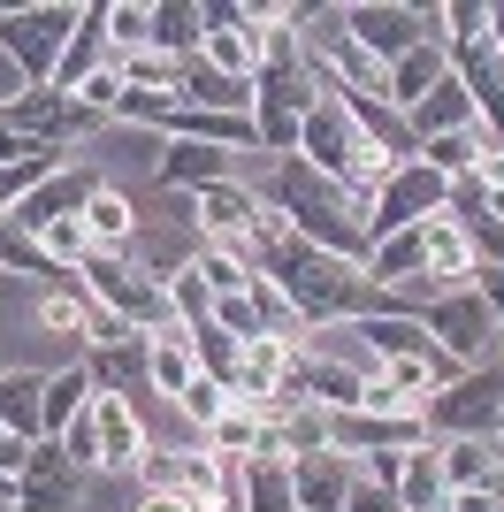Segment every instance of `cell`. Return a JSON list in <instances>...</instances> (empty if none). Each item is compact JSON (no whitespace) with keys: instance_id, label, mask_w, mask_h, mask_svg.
I'll use <instances>...</instances> for the list:
<instances>
[{"instance_id":"obj_1","label":"cell","mask_w":504,"mask_h":512,"mask_svg":"<svg viewBox=\"0 0 504 512\" xmlns=\"http://www.w3.org/2000/svg\"><path fill=\"white\" fill-rule=\"evenodd\" d=\"M260 276L283 291L298 329H336V321H359V314H413L405 299L375 291L359 260H336L321 245H298V237H283L275 253H260Z\"/></svg>"},{"instance_id":"obj_2","label":"cell","mask_w":504,"mask_h":512,"mask_svg":"<svg viewBox=\"0 0 504 512\" xmlns=\"http://www.w3.org/2000/svg\"><path fill=\"white\" fill-rule=\"evenodd\" d=\"M268 199H275V214L291 222V237L298 245H321V253H336V260H359L367 268V207H359L344 184H329V176H314L306 161H283L275 169V184H268Z\"/></svg>"},{"instance_id":"obj_3","label":"cell","mask_w":504,"mask_h":512,"mask_svg":"<svg viewBox=\"0 0 504 512\" xmlns=\"http://www.w3.org/2000/svg\"><path fill=\"white\" fill-rule=\"evenodd\" d=\"M77 283H84V299L100 306L115 329H130V337H161V329H176V314H168V283L153 276V268H138V260H123V253H84Z\"/></svg>"},{"instance_id":"obj_4","label":"cell","mask_w":504,"mask_h":512,"mask_svg":"<svg viewBox=\"0 0 504 512\" xmlns=\"http://www.w3.org/2000/svg\"><path fill=\"white\" fill-rule=\"evenodd\" d=\"M84 8L77 0H31V8H0V54L16 62L23 92H46L54 69H62L69 39H77Z\"/></svg>"},{"instance_id":"obj_5","label":"cell","mask_w":504,"mask_h":512,"mask_svg":"<svg viewBox=\"0 0 504 512\" xmlns=\"http://www.w3.org/2000/svg\"><path fill=\"white\" fill-rule=\"evenodd\" d=\"M420 321H428V344H436L443 360L459 367H497V344H504V329H497V314L482 306V291L466 283V291H443V299H428L420 306Z\"/></svg>"},{"instance_id":"obj_6","label":"cell","mask_w":504,"mask_h":512,"mask_svg":"<svg viewBox=\"0 0 504 512\" xmlns=\"http://www.w3.org/2000/svg\"><path fill=\"white\" fill-rule=\"evenodd\" d=\"M497 413H504V367H466L459 383H443L420 406V428H428V444H451V436H489Z\"/></svg>"},{"instance_id":"obj_7","label":"cell","mask_w":504,"mask_h":512,"mask_svg":"<svg viewBox=\"0 0 504 512\" xmlns=\"http://www.w3.org/2000/svg\"><path fill=\"white\" fill-rule=\"evenodd\" d=\"M344 31L390 69L398 54H413L420 39H443V0L436 8H413V0H344Z\"/></svg>"},{"instance_id":"obj_8","label":"cell","mask_w":504,"mask_h":512,"mask_svg":"<svg viewBox=\"0 0 504 512\" xmlns=\"http://www.w3.org/2000/svg\"><path fill=\"white\" fill-rule=\"evenodd\" d=\"M443 207H451V176H436L428 161H405V169L367 199V245L413 230V222H428V214H443Z\"/></svg>"},{"instance_id":"obj_9","label":"cell","mask_w":504,"mask_h":512,"mask_svg":"<svg viewBox=\"0 0 504 512\" xmlns=\"http://www.w3.org/2000/svg\"><path fill=\"white\" fill-rule=\"evenodd\" d=\"M314 77H321V69H314ZM359 146H367V138H359L352 107H344V92L321 77V100H314V115H306V130H298V161H306L314 176H329V184H344Z\"/></svg>"},{"instance_id":"obj_10","label":"cell","mask_w":504,"mask_h":512,"mask_svg":"<svg viewBox=\"0 0 504 512\" xmlns=\"http://www.w3.org/2000/svg\"><path fill=\"white\" fill-rule=\"evenodd\" d=\"M0 130L8 138H39V146H77V138H92L100 130V115L84 100H69V92H16V100L0 107Z\"/></svg>"},{"instance_id":"obj_11","label":"cell","mask_w":504,"mask_h":512,"mask_svg":"<svg viewBox=\"0 0 504 512\" xmlns=\"http://www.w3.org/2000/svg\"><path fill=\"white\" fill-rule=\"evenodd\" d=\"M100 184H107V176L92 169V161H69V169H54L39 192L8 214V222H16V230H31V237H46L54 222H77V214L92 207V192H100Z\"/></svg>"},{"instance_id":"obj_12","label":"cell","mask_w":504,"mask_h":512,"mask_svg":"<svg viewBox=\"0 0 504 512\" xmlns=\"http://www.w3.org/2000/svg\"><path fill=\"white\" fill-rule=\"evenodd\" d=\"M428 444V428H420V413H367V406H352V413H336V428H329V451H344V459H375V451H420Z\"/></svg>"},{"instance_id":"obj_13","label":"cell","mask_w":504,"mask_h":512,"mask_svg":"<svg viewBox=\"0 0 504 512\" xmlns=\"http://www.w3.org/2000/svg\"><path fill=\"white\" fill-rule=\"evenodd\" d=\"M77 497H84V467L54 436H39V444H31V467H23V482H16V512H77Z\"/></svg>"},{"instance_id":"obj_14","label":"cell","mask_w":504,"mask_h":512,"mask_svg":"<svg viewBox=\"0 0 504 512\" xmlns=\"http://www.w3.org/2000/svg\"><path fill=\"white\" fill-rule=\"evenodd\" d=\"M146 451H153V436L130 413V398H92V474H138Z\"/></svg>"},{"instance_id":"obj_15","label":"cell","mask_w":504,"mask_h":512,"mask_svg":"<svg viewBox=\"0 0 504 512\" xmlns=\"http://www.w3.org/2000/svg\"><path fill=\"white\" fill-rule=\"evenodd\" d=\"M420 245H428V299L466 291V283L482 276V260H474V245H466V230L451 214H428V222H420Z\"/></svg>"},{"instance_id":"obj_16","label":"cell","mask_w":504,"mask_h":512,"mask_svg":"<svg viewBox=\"0 0 504 512\" xmlns=\"http://www.w3.org/2000/svg\"><path fill=\"white\" fill-rule=\"evenodd\" d=\"M359 467L344 451H314V459H291V490H298V512H344Z\"/></svg>"},{"instance_id":"obj_17","label":"cell","mask_w":504,"mask_h":512,"mask_svg":"<svg viewBox=\"0 0 504 512\" xmlns=\"http://www.w3.org/2000/svg\"><path fill=\"white\" fill-rule=\"evenodd\" d=\"M153 184H161V192H207V184H230V153H222V146H184V138H168L161 161H153Z\"/></svg>"},{"instance_id":"obj_18","label":"cell","mask_w":504,"mask_h":512,"mask_svg":"<svg viewBox=\"0 0 504 512\" xmlns=\"http://www.w3.org/2000/svg\"><path fill=\"white\" fill-rule=\"evenodd\" d=\"M77 222H84V237H92V253H123L130 260V245H138V199H130L123 184H100Z\"/></svg>"},{"instance_id":"obj_19","label":"cell","mask_w":504,"mask_h":512,"mask_svg":"<svg viewBox=\"0 0 504 512\" xmlns=\"http://www.w3.org/2000/svg\"><path fill=\"white\" fill-rule=\"evenodd\" d=\"M237 512H298V490H291V459H283V451L237 459Z\"/></svg>"},{"instance_id":"obj_20","label":"cell","mask_w":504,"mask_h":512,"mask_svg":"<svg viewBox=\"0 0 504 512\" xmlns=\"http://www.w3.org/2000/svg\"><path fill=\"white\" fill-rule=\"evenodd\" d=\"M39 329L69 337V344H77V360H84V352H92V344H100L115 321H107L100 306L84 299V283H69V291H46V299H39Z\"/></svg>"},{"instance_id":"obj_21","label":"cell","mask_w":504,"mask_h":512,"mask_svg":"<svg viewBox=\"0 0 504 512\" xmlns=\"http://www.w3.org/2000/svg\"><path fill=\"white\" fill-rule=\"evenodd\" d=\"M84 375L100 398H130V383L146 375V337H123V329H107L92 352H84Z\"/></svg>"},{"instance_id":"obj_22","label":"cell","mask_w":504,"mask_h":512,"mask_svg":"<svg viewBox=\"0 0 504 512\" xmlns=\"http://www.w3.org/2000/svg\"><path fill=\"white\" fill-rule=\"evenodd\" d=\"M436 459H443V482H451V490H504L497 436H451V444H436Z\"/></svg>"},{"instance_id":"obj_23","label":"cell","mask_w":504,"mask_h":512,"mask_svg":"<svg viewBox=\"0 0 504 512\" xmlns=\"http://www.w3.org/2000/svg\"><path fill=\"white\" fill-rule=\"evenodd\" d=\"M443 77H451V54H443V39H420L413 54H398V62H390V107H398V115H413V107L428 100Z\"/></svg>"},{"instance_id":"obj_24","label":"cell","mask_w":504,"mask_h":512,"mask_svg":"<svg viewBox=\"0 0 504 512\" xmlns=\"http://www.w3.org/2000/svg\"><path fill=\"white\" fill-rule=\"evenodd\" d=\"M405 130H413V153H420L428 138H451V130H482V123H474V100H466V85H459V77H443V85L428 92L413 115H405Z\"/></svg>"},{"instance_id":"obj_25","label":"cell","mask_w":504,"mask_h":512,"mask_svg":"<svg viewBox=\"0 0 504 512\" xmlns=\"http://www.w3.org/2000/svg\"><path fill=\"white\" fill-rule=\"evenodd\" d=\"M146 383L161 390L168 406L199 383V360H191V329H184V321H176V329H161V337H146Z\"/></svg>"},{"instance_id":"obj_26","label":"cell","mask_w":504,"mask_h":512,"mask_svg":"<svg viewBox=\"0 0 504 512\" xmlns=\"http://www.w3.org/2000/svg\"><path fill=\"white\" fill-rule=\"evenodd\" d=\"M199 451H214V459H260V451H275V421L252 413V406H230L207 436H199Z\"/></svg>"},{"instance_id":"obj_27","label":"cell","mask_w":504,"mask_h":512,"mask_svg":"<svg viewBox=\"0 0 504 512\" xmlns=\"http://www.w3.org/2000/svg\"><path fill=\"white\" fill-rule=\"evenodd\" d=\"M344 329L375 344V367H382V360H413V352H436L420 314H359V321H344Z\"/></svg>"},{"instance_id":"obj_28","label":"cell","mask_w":504,"mask_h":512,"mask_svg":"<svg viewBox=\"0 0 504 512\" xmlns=\"http://www.w3.org/2000/svg\"><path fill=\"white\" fill-rule=\"evenodd\" d=\"M39 406H46V375L39 367H0V428L39 444Z\"/></svg>"},{"instance_id":"obj_29","label":"cell","mask_w":504,"mask_h":512,"mask_svg":"<svg viewBox=\"0 0 504 512\" xmlns=\"http://www.w3.org/2000/svg\"><path fill=\"white\" fill-rule=\"evenodd\" d=\"M176 100L207 107V115H252V85H245V77H222V69H207V62H184Z\"/></svg>"},{"instance_id":"obj_30","label":"cell","mask_w":504,"mask_h":512,"mask_svg":"<svg viewBox=\"0 0 504 512\" xmlns=\"http://www.w3.org/2000/svg\"><path fill=\"white\" fill-rule=\"evenodd\" d=\"M199 39H207L199 0H153V54H168V62H199Z\"/></svg>"},{"instance_id":"obj_31","label":"cell","mask_w":504,"mask_h":512,"mask_svg":"<svg viewBox=\"0 0 504 512\" xmlns=\"http://www.w3.org/2000/svg\"><path fill=\"white\" fill-rule=\"evenodd\" d=\"M100 390H92V375H84V360H69V367H54L46 375V406H39V436H62L69 421H77L84 406H92Z\"/></svg>"},{"instance_id":"obj_32","label":"cell","mask_w":504,"mask_h":512,"mask_svg":"<svg viewBox=\"0 0 504 512\" xmlns=\"http://www.w3.org/2000/svg\"><path fill=\"white\" fill-rule=\"evenodd\" d=\"M443 505H451V482H443L436 444L405 451V474H398V512H443Z\"/></svg>"},{"instance_id":"obj_33","label":"cell","mask_w":504,"mask_h":512,"mask_svg":"<svg viewBox=\"0 0 504 512\" xmlns=\"http://www.w3.org/2000/svg\"><path fill=\"white\" fill-rule=\"evenodd\" d=\"M191 360H199V375H214V383L237 390V367H245V344L230 337V329H214V321H199L191 329Z\"/></svg>"},{"instance_id":"obj_34","label":"cell","mask_w":504,"mask_h":512,"mask_svg":"<svg viewBox=\"0 0 504 512\" xmlns=\"http://www.w3.org/2000/svg\"><path fill=\"white\" fill-rule=\"evenodd\" d=\"M482 130H451V138H428V146L413 153V161H428V169L436 176H451V184H459V176H474V161H482Z\"/></svg>"},{"instance_id":"obj_35","label":"cell","mask_w":504,"mask_h":512,"mask_svg":"<svg viewBox=\"0 0 504 512\" xmlns=\"http://www.w3.org/2000/svg\"><path fill=\"white\" fill-rule=\"evenodd\" d=\"M153 46V8L146 0H107V54H146Z\"/></svg>"},{"instance_id":"obj_36","label":"cell","mask_w":504,"mask_h":512,"mask_svg":"<svg viewBox=\"0 0 504 512\" xmlns=\"http://www.w3.org/2000/svg\"><path fill=\"white\" fill-rule=\"evenodd\" d=\"M230 406H237V390H230V383H214V375H199V383H191L184 398H176V413L191 421V436H207V428L222 421Z\"/></svg>"},{"instance_id":"obj_37","label":"cell","mask_w":504,"mask_h":512,"mask_svg":"<svg viewBox=\"0 0 504 512\" xmlns=\"http://www.w3.org/2000/svg\"><path fill=\"white\" fill-rule=\"evenodd\" d=\"M115 69H123V85L130 92H176L184 85V62H168V54H115Z\"/></svg>"},{"instance_id":"obj_38","label":"cell","mask_w":504,"mask_h":512,"mask_svg":"<svg viewBox=\"0 0 504 512\" xmlns=\"http://www.w3.org/2000/svg\"><path fill=\"white\" fill-rule=\"evenodd\" d=\"M168 283V314L184 321V329H199V321H214V291L199 283V268H176V276H161Z\"/></svg>"},{"instance_id":"obj_39","label":"cell","mask_w":504,"mask_h":512,"mask_svg":"<svg viewBox=\"0 0 504 512\" xmlns=\"http://www.w3.org/2000/svg\"><path fill=\"white\" fill-rule=\"evenodd\" d=\"M46 253L62 260V268H84V253H92V237H84V222H54V230L39 237Z\"/></svg>"},{"instance_id":"obj_40","label":"cell","mask_w":504,"mask_h":512,"mask_svg":"<svg viewBox=\"0 0 504 512\" xmlns=\"http://www.w3.org/2000/svg\"><path fill=\"white\" fill-rule=\"evenodd\" d=\"M344 512H398V490H375L367 474L352 482V497H344Z\"/></svg>"},{"instance_id":"obj_41","label":"cell","mask_w":504,"mask_h":512,"mask_svg":"<svg viewBox=\"0 0 504 512\" xmlns=\"http://www.w3.org/2000/svg\"><path fill=\"white\" fill-rule=\"evenodd\" d=\"M359 474H367L375 490H398V474H405V451H375V459H359Z\"/></svg>"},{"instance_id":"obj_42","label":"cell","mask_w":504,"mask_h":512,"mask_svg":"<svg viewBox=\"0 0 504 512\" xmlns=\"http://www.w3.org/2000/svg\"><path fill=\"white\" fill-rule=\"evenodd\" d=\"M23 467H31V444H23V436H8V428H0V474H8V482H23Z\"/></svg>"},{"instance_id":"obj_43","label":"cell","mask_w":504,"mask_h":512,"mask_svg":"<svg viewBox=\"0 0 504 512\" xmlns=\"http://www.w3.org/2000/svg\"><path fill=\"white\" fill-rule=\"evenodd\" d=\"M443 512H504V490H451Z\"/></svg>"},{"instance_id":"obj_44","label":"cell","mask_w":504,"mask_h":512,"mask_svg":"<svg viewBox=\"0 0 504 512\" xmlns=\"http://www.w3.org/2000/svg\"><path fill=\"white\" fill-rule=\"evenodd\" d=\"M474 291H482V306L497 314V329H504V268H482V276H474Z\"/></svg>"},{"instance_id":"obj_45","label":"cell","mask_w":504,"mask_h":512,"mask_svg":"<svg viewBox=\"0 0 504 512\" xmlns=\"http://www.w3.org/2000/svg\"><path fill=\"white\" fill-rule=\"evenodd\" d=\"M130 512H191V505L176 490H138V505H130Z\"/></svg>"},{"instance_id":"obj_46","label":"cell","mask_w":504,"mask_h":512,"mask_svg":"<svg viewBox=\"0 0 504 512\" xmlns=\"http://www.w3.org/2000/svg\"><path fill=\"white\" fill-rule=\"evenodd\" d=\"M489 436H497V451H504V413H497V428H489Z\"/></svg>"},{"instance_id":"obj_47","label":"cell","mask_w":504,"mask_h":512,"mask_svg":"<svg viewBox=\"0 0 504 512\" xmlns=\"http://www.w3.org/2000/svg\"><path fill=\"white\" fill-rule=\"evenodd\" d=\"M497 367H504V344H497Z\"/></svg>"}]
</instances>
